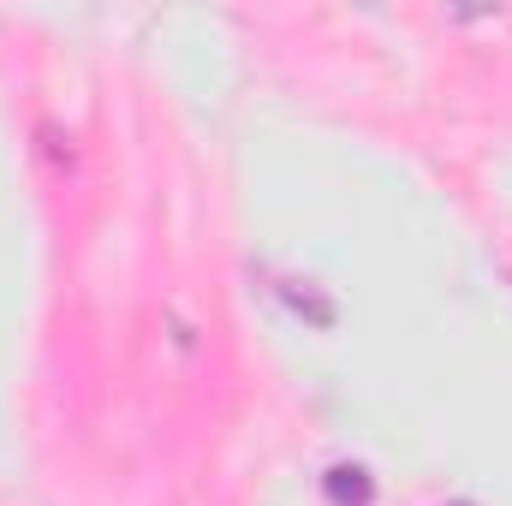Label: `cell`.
I'll list each match as a JSON object with an SVG mask.
<instances>
[{"mask_svg":"<svg viewBox=\"0 0 512 506\" xmlns=\"http://www.w3.org/2000/svg\"><path fill=\"white\" fill-rule=\"evenodd\" d=\"M322 489H328V501H334V506H370V501H376V477H370V465H358V459L328 465Z\"/></svg>","mask_w":512,"mask_h":506,"instance_id":"cell-1","label":"cell"},{"mask_svg":"<svg viewBox=\"0 0 512 506\" xmlns=\"http://www.w3.org/2000/svg\"><path fill=\"white\" fill-rule=\"evenodd\" d=\"M280 304H286L292 316H304L310 328H334V322H340L334 298H328V292H316L310 280H280Z\"/></svg>","mask_w":512,"mask_h":506,"instance_id":"cell-2","label":"cell"}]
</instances>
